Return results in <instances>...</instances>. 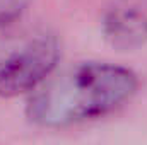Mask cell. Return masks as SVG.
<instances>
[{
    "mask_svg": "<svg viewBox=\"0 0 147 145\" xmlns=\"http://www.w3.org/2000/svg\"><path fill=\"white\" fill-rule=\"evenodd\" d=\"M139 87L130 68L79 63L48 80L29 99L28 116L45 128H65L103 118L128 103Z\"/></svg>",
    "mask_w": 147,
    "mask_h": 145,
    "instance_id": "obj_1",
    "label": "cell"
},
{
    "mask_svg": "<svg viewBox=\"0 0 147 145\" xmlns=\"http://www.w3.org/2000/svg\"><path fill=\"white\" fill-rule=\"evenodd\" d=\"M62 56L58 38L48 33L28 36L0 50V96L14 97L38 89Z\"/></svg>",
    "mask_w": 147,
    "mask_h": 145,
    "instance_id": "obj_2",
    "label": "cell"
},
{
    "mask_svg": "<svg viewBox=\"0 0 147 145\" xmlns=\"http://www.w3.org/2000/svg\"><path fill=\"white\" fill-rule=\"evenodd\" d=\"M103 34L118 50L146 44L147 0H115L103 19Z\"/></svg>",
    "mask_w": 147,
    "mask_h": 145,
    "instance_id": "obj_3",
    "label": "cell"
}]
</instances>
